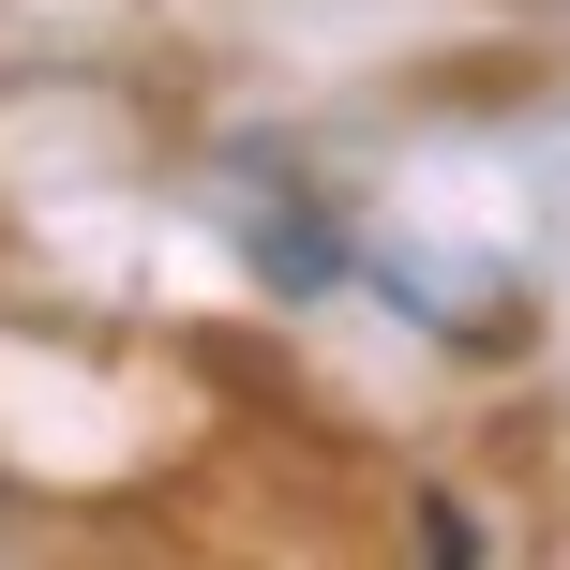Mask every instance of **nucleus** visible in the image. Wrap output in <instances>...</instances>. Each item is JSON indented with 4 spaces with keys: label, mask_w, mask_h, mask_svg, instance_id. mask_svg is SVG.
I'll return each instance as SVG.
<instances>
[]
</instances>
